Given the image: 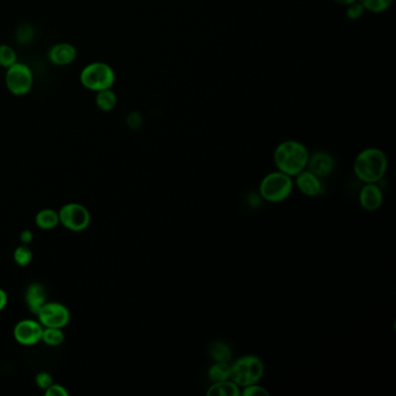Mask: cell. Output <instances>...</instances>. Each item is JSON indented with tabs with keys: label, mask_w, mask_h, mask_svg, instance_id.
I'll list each match as a JSON object with an SVG mask.
<instances>
[{
	"label": "cell",
	"mask_w": 396,
	"mask_h": 396,
	"mask_svg": "<svg viewBox=\"0 0 396 396\" xmlns=\"http://www.w3.org/2000/svg\"><path fill=\"white\" fill-rule=\"evenodd\" d=\"M116 104H118V98H116V93L112 91V88L97 92L95 105L102 112L112 111L116 107Z\"/></svg>",
	"instance_id": "d6986e66"
},
{
	"label": "cell",
	"mask_w": 396,
	"mask_h": 396,
	"mask_svg": "<svg viewBox=\"0 0 396 396\" xmlns=\"http://www.w3.org/2000/svg\"><path fill=\"white\" fill-rule=\"evenodd\" d=\"M308 149L303 143L287 139L278 144L273 153V161L278 171L295 177L307 169L309 159Z\"/></svg>",
	"instance_id": "6da1fadb"
},
{
	"label": "cell",
	"mask_w": 396,
	"mask_h": 396,
	"mask_svg": "<svg viewBox=\"0 0 396 396\" xmlns=\"http://www.w3.org/2000/svg\"><path fill=\"white\" fill-rule=\"evenodd\" d=\"M20 240L25 245H28L33 240V233L31 231H24L20 234Z\"/></svg>",
	"instance_id": "f546056e"
},
{
	"label": "cell",
	"mask_w": 396,
	"mask_h": 396,
	"mask_svg": "<svg viewBox=\"0 0 396 396\" xmlns=\"http://www.w3.org/2000/svg\"><path fill=\"white\" fill-rule=\"evenodd\" d=\"M231 379L240 388L261 381L264 376L265 365L259 357L245 355L231 364Z\"/></svg>",
	"instance_id": "277c9868"
},
{
	"label": "cell",
	"mask_w": 396,
	"mask_h": 396,
	"mask_svg": "<svg viewBox=\"0 0 396 396\" xmlns=\"http://www.w3.org/2000/svg\"><path fill=\"white\" fill-rule=\"evenodd\" d=\"M127 123L132 129H139L142 125V116L137 112H132V114H129Z\"/></svg>",
	"instance_id": "f1b7e54d"
},
{
	"label": "cell",
	"mask_w": 396,
	"mask_h": 396,
	"mask_svg": "<svg viewBox=\"0 0 396 396\" xmlns=\"http://www.w3.org/2000/svg\"><path fill=\"white\" fill-rule=\"evenodd\" d=\"M44 393L47 396H69V392L67 388L58 385V383H53L48 390H44Z\"/></svg>",
	"instance_id": "83f0119b"
},
{
	"label": "cell",
	"mask_w": 396,
	"mask_h": 396,
	"mask_svg": "<svg viewBox=\"0 0 396 396\" xmlns=\"http://www.w3.org/2000/svg\"><path fill=\"white\" fill-rule=\"evenodd\" d=\"M336 4L342 5V6H349L351 4L356 3L357 0H334Z\"/></svg>",
	"instance_id": "1f68e13d"
},
{
	"label": "cell",
	"mask_w": 396,
	"mask_h": 396,
	"mask_svg": "<svg viewBox=\"0 0 396 396\" xmlns=\"http://www.w3.org/2000/svg\"><path fill=\"white\" fill-rule=\"evenodd\" d=\"M294 189L293 177L281 171H273L261 179L258 192L264 201L270 203H284L291 197Z\"/></svg>",
	"instance_id": "3957f363"
},
{
	"label": "cell",
	"mask_w": 396,
	"mask_h": 396,
	"mask_svg": "<svg viewBox=\"0 0 396 396\" xmlns=\"http://www.w3.org/2000/svg\"><path fill=\"white\" fill-rule=\"evenodd\" d=\"M365 8L362 7V4L359 3L357 0L356 3L351 4L348 6L346 10V17L349 18L350 20H357L359 18L362 17Z\"/></svg>",
	"instance_id": "d4e9b609"
},
{
	"label": "cell",
	"mask_w": 396,
	"mask_h": 396,
	"mask_svg": "<svg viewBox=\"0 0 396 396\" xmlns=\"http://www.w3.org/2000/svg\"><path fill=\"white\" fill-rule=\"evenodd\" d=\"M7 301H8V296H7L6 292L0 288V312L6 307Z\"/></svg>",
	"instance_id": "4dcf8cb0"
},
{
	"label": "cell",
	"mask_w": 396,
	"mask_h": 396,
	"mask_svg": "<svg viewBox=\"0 0 396 396\" xmlns=\"http://www.w3.org/2000/svg\"><path fill=\"white\" fill-rule=\"evenodd\" d=\"M307 169L323 179L334 172L335 159L327 151H316L313 155H309Z\"/></svg>",
	"instance_id": "8fae6325"
},
{
	"label": "cell",
	"mask_w": 396,
	"mask_h": 396,
	"mask_svg": "<svg viewBox=\"0 0 396 396\" xmlns=\"http://www.w3.org/2000/svg\"><path fill=\"white\" fill-rule=\"evenodd\" d=\"M14 63H17V54L13 48L7 44H0V67L10 68Z\"/></svg>",
	"instance_id": "603a6c76"
},
{
	"label": "cell",
	"mask_w": 396,
	"mask_h": 396,
	"mask_svg": "<svg viewBox=\"0 0 396 396\" xmlns=\"http://www.w3.org/2000/svg\"><path fill=\"white\" fill-rule=\"evenodd\" d=\"M64 332L62 329L44 328L41 341L49 346H58L64 342Z\"/></svg>",
	"instance_id": "ffe728a7"
},
{
	"label": "cell",
	"mask_w": 396,
	"mask_h": 396,
	"mask_svg": "<svg viewBox=\"0 0 396 396\" xmlns=\"http://www.w3.org/2000/svg\"><path fill=\"white\" fill-rule=\"evenodd\" d=\"M5 83L12 95L22 97L31 91L34 83V77L28 65L17 62L13 65H11L10 68H7Z\"/></svg>",
	"instance_id": "52a82bcc"
},
{
	"label": "cell",
	"mask_w": 396,
	"mask_h": 396,
	"mask_svg": "<svg viewBox=\"0 0 396 396\" xmlns=\"http://www.w3.org/2000/svg\"><path fill=\"white\" fill-rule=\"evenodd\" d=\"M35 383L36 386L41 390H48L49 387L54 383V380H53V376L48 372H40L39 373L36 378H35Z\"/></svg>",
	"instance_id": "484cf974"
},
{
	"label": "cell",
	"mask_w": 396,
	"mask_h": 396,
	"mask_svg": "<svg viewBox=\"0 0 396 396\" xmlns=\"http://www.w3.org/2000/svg\"><path fill=\"white\" fill-rule=\"evenodd\" d=\"M43 325L35 320H21L14 327L13 336L19 344L25 346H33L42 339Z\"/></svg>",
	"instance_id": "9c48e42d"
},
{
	"label": "cell",
	"mask_w": 396,
	"mask_h": 396,
	"mask_svg": "<svg viewBox=\"0 0 396 396\" xmlns=\"http://www.w3.org/2000/svg\"><path fill=\"white\" fill-rule=\"evenodd\" d=\"M388 158L383 150L367 148L357 155L353 172L364 184H378L386 175Z\"/></svg>",
	"instance_id": "7a4b0ae2"
},
{
	"label": "cell",
	"mask_w": 396,
	"mask_h": 396,
	"mask_svg": "<svg viewBox=\"0 0 396 396\" xmlns=\"http://www.w3.org/2000/svg\"><path fill=\"white\" fill-rule=\"evenodd\" d=\"M25 300L27 303L28 309L36 315L39 310L42 308V306L47 302L46 288L39 282L29 285L26 291V295H25Z\"/></svg>",
	"instance_id": "5bb4252c"
},
{
	"label": "cell",
	"mask_w": 396,
	"mask_h": 396,
	"mask_svg": "<svg viewBox=\"0 0 396 396\" xmlns=\"http://www.w3.org/2000/svg\"><path fill=\"white\" fill-rule=\"evenodd\" d=\"M36 315L44 328L63 329L71 318L69 309L60 302H46Z\"/></svg>",
	"instance_id": "ba28073f"
},
{
	"label": "cell",
	"mask_w": 396,
	"mask_h": 396,
	"mask_svg": "<svg viewBox=\"0 0 396 396\" xmlns=\"http://www.w3.org/2000/svg\"><path fill=\"white\" fill-rule=\"evenodd\" d=\"M14 261L17 263L18 266L20 268H26L27 265L31 264L32 258H33V252L28 245H20L14 251Z\"/></svg>",
	"instance_id": "44dd1931"
},
{
	"label": "cell",
	"mask_w": 396,
	"mask_h": 396,
	"mask_svg": "<svg viewBox=\"0 0 396 396\" xmlns=\"http://www.w3.org/2000/svg\"><path fill=\"white\" fill-rule=\"evenodd\" d=\"M263 198L261 197L259 192H256V191H251L250 193L247 194V206L251 207V208H259L263 205Z\"/></svg>",
	"instance_id": "4316f807"
},
{
	"label": "cell",
	"mask_w": 396,
	"mask_h": 396,
	"mask_svg": "<svg viewBox=\"0 0 396 396\" xmlns=\"http://www.w3.org/2000/svg\"><path fill=\"white\" fill-rule=\"evenodd\" d=\"M207 376L212 383H220L231 379V362H213L207 371Z\"/></svg>",
	"instance_id": "ac0fdd59"
},
{
	"label": "cell",
	"mask_w": 396,
	"mask_h": 396,
	"mask_svg": "<svg viewBox=\"0 0 396 396\" xmlns=\"http://www.w3.org/2000/svg\"><path fill=\"white\" fill-rule=\"evenodd\" d=\"M48 58L53 64L57 67H65L71 64L77 58V50L70 43H57L53 46L48 53Z\"/></svg>",
	"instance_id": "4fadbf2b"
},
{
	"label": "cell",
	"mask_w": 396,
	"mask_h": 396,
	"mask_svg": "<svg viewBox=\"0 0 396 396\" xmlns=\"http://www.w3.org/2000/svg\"><path fill=\"white\" fill-rule=\"evenodd\" d=\"M294 185L306 197H320L325 192V184L322 178L308 169L303 170L294 177Z\"/></svg>",
	"instance_id": "30bf717a"
},
{
	"label": "cell",
	"mask_w": 396,
	"mask_h": 396,
	"mask_svg": "<svg viewBox=\"0 0 396 396\" xmlns=\"http://www.w3.org/2000/svg\"><path fill=\"white\" fill-rule=\"evenodd\" d=\"M208 355L213 362H231L233 359V350L227 342L217 339L208 346Z\"/></svg>",
	"instance_id": "9a60e30c"
},
{
	"label": "cell",
	"mask_w": 396,
	"mask_h": 396,
	"mask_svg": "<svg viewBox=\"0 0 396 396\" xmlns=\"http://www.w3.org/2000/svg\"><path fill=\"white\" fill-rule=\"evenodd\" d=\"M240 395L243 396H268V390L265 387L254 383L249 386L243 387V390H240Z\"/></svg>",
	"instance_id": "cb8c5ba5"
},
{
	"label": "cell",
	"mask_w": 396,
	"mask_h": 396,
	"mask_svg": "<svg viewBox=\"0 0 396 396\" xmlns=\"http://www.w3.org/2000/svg\"><path fill=\"white\" fill-rule=\"evenodd\" d=\"M35 224L42 231H51L60 224L58 212L51 208L42 210L35 217Z\"/></svg>",
	"instance_id": "e0dca14e"
},
{
	"label": "cell",
	"mask_w": 396,
	"mask_h": 396,
	"mask_svg": "<svg viewBox=\"0 0 396 396\" xmlns=\"http://www.w3.org/2000/svg\"><path fill=\"white\" fill-rule=\"evenodd\" d=\"M206 394L208 396H240V387L231 379L224 380L212 383Z\"/></svg>",
	"instance_id": "2e32d148"
},
{
	"label": "cell",
	"mask_w": 396,
	"mask_h": 396,
	"mask_svg": "<svg viewBox=\"0 0 396 396\" xmlns=\"http://www.w3.org/2000/svg\"><path fill=\"white\" fill-rule=\"evenodd\" d=\"M58 217L63 227L75 233L84 231L91 224V214L81 203H67L58 210Z\"/></svg>",
	"instance_id": "8992f818"
},
{
	"label": "cell",
	"mask_w": 396,
	"mask_h": 396,
	"mask_svg": "<svg viewBox=\"0 0 396 396\" xmlns=\"http://www.w3.org/2000/svg\"><path fill=\"white\" fill-rule=\"evenodd\" d=\"M81 83L90 91L99 92L112 88L116 83V72L104 62L86 65L81 72Z\"/></svg>",
	"instance_id": "5b68a950"
},
{
	"label": "cell",
	"mask_w": 396,
	"mask_h": 396,
	"mask_svg": "<svg viewBox=\"0 0 396 396\" xmlns=\"http://www.w3.org/2000/svg\"><path fill=\"white\" fill-rule=\"evenodd\" d=\"M383 203V193L378 184H365L359 192V203L367 212H376Z\"/></svg>",
	"instance_id": "7c38bea8"
},
{
	"label": "cell",
	"mask_w": 396,
	"mask_h": 396,
	"mask_svg": "<svg viewBox=\"0 0 396 396\" xmlns=\"http://www.w3.org/2000/svg\"><path fill=\"white\" fill-rule=\"evenodd\" d=\"M365 10L372 13H381L390 8L393 0H358Z\"/></svg>",
	"instance_id": "7402d4cb"
}]
</instances>
